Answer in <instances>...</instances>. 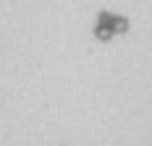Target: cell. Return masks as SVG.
I'll return each instance as SVG.
<instances>
[{
  "label": "cell",
  "instance_id": "obj_1",
  "mask_svg": "<svg viewBox=\"0 0 152 146\" xmlns=\"http://www.w3.org/2000/svg\"><path fill=\"white\" fill-rule=\"evenodd\" d=\"M126 29H129V21L118 13H110V11H102V13L97 16V21H94V37L102 39V42L123 34Z\"/></svg>",
  "mask_w": 152,
  "mask_h": 146
}]
</instances>
